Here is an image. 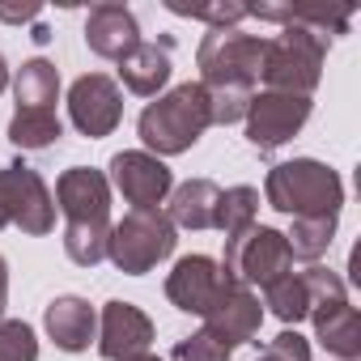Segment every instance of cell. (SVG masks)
<instances>
[{
	"label": "cell",
	"mask_w": 361,
	"mask_h": 361,
	"mask_svg": "<svg viewBox=\"0 0 361 361\" xmlns=\"http://www.w3.org/2000/svg\"><path fill=\"white\" fill-rule=\"evenodd\" d=\"M60 213L68 217L64 230V251L73 264L94 268L106 259V238H111V183L94 166H68L56 183Z\"/></svg>",
	"instance_id": "6da1fadb"
},
{
	"label": "cell",
	"mask_w": 361,
	"mask_h": 361,
	"mask_svg": "<svg viewBox=\"0 0 361 361\" xmlns=\"http://www.w3.org/2000/svg\"><path fill=\"white\" fill-rule=\"evenodd\" d=\"M209 128H213V119H209V90L200 81L174 85L157 102H149L140 111V123H136V132H140L145 149H153V157L188 153Z\"/></svg>",
	"instance_id": "7a4b0ae2"
},
{
	"label": "cell",
	"mask_w": 361,
	"mask_h": 361,
	"mask_svg": "<svg viewBox=\"0 0 361 361\" xmlns=\"http://www.w3.org/2000/svg\"><path fill=\"white\" fill-rule=\"evenodd\" d=\"M264 196L285 217H340L344 183L340 174L314 157H293L268 170Z\"/></svg>",
	"instance_id": "3957f363"
},
{
	"label": "cell",
	"mask_w": 361,
	"mask_h": 361,
	"mask_svg": "<svg viewBox=\"0 0 361 361\" xmlns=\"http://www.w3.org/2000/svg\"><path fill=\"white\" fill-rule=\"evenodd\" d=\"M323 60H327V39H319L302 26H285L276 39H264L259 77L276 94L310 98V90L323 81Z\"/></svg>",
	"instance_id": "277c9868"
},
{
	"label": "cell",
	"mask_w": 361,
	"mask_h": 361,
	"mask_svg": "<svg viewBox=\"0 0 361 361\" xmlns=\"http://www.w3.org/2000/svg\"><path fill=\"white\" fill-rule=\"evenodd\" d=\"M174 226L161 209H132L123 221L111 226L106 259L128 276H145L174 251Z\"/></svg>",
	"instance_id": "5b68a950"
},
{
	"label": "cell",
	"mask_w": 361,
	"mask_h": 361,
	"mask_svg": "<svg viewBox=\"0 0 361 361\" xmlns=\"http://www.w3.org/2000/svg\"><path fill=\"white\" fill-rule=\"evenodd\" d=\"M259 60H264V39L243 35V30H209L200 39V51H196L200 85L204 90H243V94H255Z\"/></svg>",
	"instance_id": "8992f818"
},
{
	"label": "cell",
	"mask_w": 361,
	"mask_h": 361,
	"mask_svg": "<svg viewBox=\"0 0 361 361\" xmlns=\"http://www.w3.org/2000/svg\"><path fill=\"white\" fill-rule=\"evenodd\" d=\"M293 268L289 243L281 230L272 226H251L234 238H226V259H221V276L234 285H272Z\"/></svg>",
	"instance_id": "52a82bcc"
},
{
	"label": "cell",
	"mask_w": 361,
	"mask_h": 361,
	"mask_svg": "<svg viewBox=\"0 0 361 361\" xmlns=\"http://www.w3.org/2000/svg\"><path fill=\"white\" fill-rule=\"evenodd\" d=\"M22 226L26 234H51L56 230V200L39 170L13 161L0 170V230Z\"/></svg>",
	"instance_id": "ba28073f"
},
{
	"label": "cell",
	"mask_w": 361,
	"mask_h": 361,
	"mask_svg": "<svg viewBox=\"0 0 361 361\" xmlns=\"http://www.w3.org/2000/svg\"><path fill=\"white\" fill-rule=\"evenodd\" d=\"M310 98L302 94H276V90H264L251 98L247 106V140L255 149H281L285 140H293L302 132V123L310 119Z\"/></svg>",
	"instance_id": "9c48e42d"
},
{
	"label": "cell",
	"mask_w": 361,
	"mask_h": 361,
	"mask_svg": "<svg viewBox=\"0 0 361 361\" xmlns=\"http://www.w3.org/2000/svg\"><path fill=\"white\" fill-rule=\"evenodd\" d=\"M68 115H73V123H77L81 136L102 140L123 119V94H119V85L106 73H85L68 90Z\"/></svg>",
	"instance_id": "30bf717a"
},
{
	"label": "cell",
	"mask_w": 361,
	"mask_h": 361,
	"mask_svg": "<svg viewBox=\"0 0 361 361\" xmlns=\"http://www.w3.org/2000/svg\"><path fill=\"white\" fill-rule=\"evenodd\" d=\"M106 183L119 188V196L136 209H157L170 188H174V178H170V166L145 149H123L111 157V178Z\"/></svg>",
	"instance_id": "8fae6325"
},
{
	"label": "cell",
	"mask_w": 361,
	"mask_h": 361,
	"mask_svg": "<svg viewBox=\"0 0 361 361\" xmlns=\"http://www.w3.org/2000/svg\"><path fill=\"white\" fill-rule=\"evenodd\" d=\"M259 323H264V306H259V298H255L247 285H234V281L221 285L217 302H213L209 314H204V331L217 336V340L230 344V348H238V344H255Z\"/></svg>",
	"instance_id": "7c38bea8"
},
{
	"label": "cell",
	"mask_w": 361,
	"mask_h": 361,
	"mask_svg": "<svg viewBox=\"0 0 361 361\" xmlns=\"http://www.w3.org/2000/svg\"><path fill=\"white\" fill-rule=\"evenodd\" d=\"M226 276H221V264L209 259V255H183L174 264V272L166 276V298L183 310V314H209V306L217 302Z\"/></svg>",
	"instance_id": "4fadbf2b"
},
{
	"label": "cell",
	"mask_w": 361,
	"mask_h": 361,
	"mask_svg": "<svg viewBox=\"0 0 361 361\" xmlns=\"http://www.w3.org/2000/svg\"><path fill=\"white\" fill-rule=\"evenodd\" d=\"M153 344V319L132 302H106L98 319V353L106 361H128L136 353H149Z\"/></svg>",
	"instance_id": "5bb4252c"
},
{
	"label": "cell",
	"mask_w": 361,
	"mask_h": 361,
	"mask_svg": "<svg viewBox=\"0 0 361 361\" xmlns=\"http://www.w3.org/2000/svg\"><path fill=\"white\" fill-rule=\"evenodd\" d=\"M85 43H90V51L94 56H102V60H123L136 43H140V26H136V18H132V9L128 5H115V0H102V5H94L90 9V18H85Z\"/></svg>",
	"instance_id": "9a60e30c"
},
{
	"label": "cell",
	"mask_w": 361,
	"mask_h": 361,
	"mask_svg": "<svg viewBox=\"0 0 361 361\" xmlns=\"http://www.w3.org/2000/svg\"><path fill=\"white\" fill-rule=\"evenodd\" d=\"M217 204H221V188L213 178H188V183L170 188V226L174 230H217Z\"/></svg>",
	"instance_id": "2e32d148"
},
{
	"label": "cell",
	"mask_w": 361,
	"mask_h": 361,
	"mask_svg": "<svg viewBox=\"0 0 361 361\" xmlns=\"http://www.w3.org/2000/svg\"><path fill=\"white\" fill-rule=\"evenodd\" d=\"M170 51H174V39H157V43H136L123 60H119V77L132 94L140 98H153L166 81H170Z\"/></svg>",
	"instance_id": "e0dca14e"
},
{
	"label": "cell",
	"mask_w": 361,
	"mask_h": 361,
	"mask_svg": "<svg viewBox=\"0 0 361 361\" xmlns=\"http://www.w3.org/2000/svg\"><path fill=\"white\" fill-rule=\"evenodd\" d=\"M43 323H47V336L56 340V348H64V353H85L90 340H94V331H98L94 306H90L85 298H77V293L56 298V302L47 306Z\"/></svg>",
	"instance_id": "ac0fdd59"
},
{
	"label": "cell",
	"mask_w": 361,
	"mask_h": 361,
	"mask_svg": "<svg viewBox=\"0 0 361 361\" xmlns=\"http://www.w3.org/2000/svg\"><path fill=\"white\" fill-rule=\"evenodd\" d=\"M306 319H314V340L327 353H336V361H357L361 357V319L348 302L314 306Z\"/></svg>",
	"instance_id": "d6986e66"
},
{
	"label": "cell",
	"mask_w": 361,
	"mask_h": 361,
	"mask_svg": "<svg viewBox=\"0 0 361 361\" xmlns=\"http://www.w3.org/2000/svg\"><path fill=\"white\" fill-rule=\"evenodd\" d=\"M13 94H18V106H35V111H56L51 102L60 98V73L51 60H26L18 68V81H13Z\"/></svg>",
	"instance_id": "ffe728a7"
},
{
	"label": "cell",
	"mask_w": 361,
	"mask_h": 361,
	"mask_svg": "<svg viewBox=\"0 0 361 361\" xmlns=\"http://www.w3.org/2000/svg\"><path fill=\"white\" fill-rule=\"evenodd\" d=\"M64 136V123L56 111H35V106H18L9 119V140L18 149H51Z\"/></svg>",
	"instance_id": "44dd1931"
},
{
	"label": "cell",
	"mask_w": 361,
	"mask_h": 361,
	"mask_svg": "<svg viewBox=\"0 0 361 361\" xmlns=\"http://www.w3.org/2000/svg\"><path fill=\"white\" fill-rule=\"evenodd\" d=\"M331 238H336V217H293V230L285 234L289 255L293 259H310V264L319 255H327Z\"/></svg>",
	"instance_id": "7402d4cb"
},
{
	"label": "cell",
	"mask_w": 361,
	"mask_h": 361,
	"mask_svg": "<svg viewBox=\"0 0 361 361\" xmlns=\"http://www.w3.org/2000/svg\"><path fill=\"white\" fill-rule=\"evenodd\" d=\"M264 306H268L281 323H298V319H306V314H310V293H306L302 276L285 272L281 281L264 285Z\"/></svg>",
	"instance_id": "603a6c76"
},
{
	"label": "cell",
	"mask_w": 361,
	"mask_h": 361,
	"mask_svg": "<svg viewBox=\"0 0 361 361\" xmlns=\"http://www.w3.org/2000/svg\"><path fill=\"white\" fill-rule=\"evenodd\" d=\"M255 213H259V192L230 188V192H221V204H217V230H226V238H234L255 226Z\"/></svg>",
	"instance_id": "cb8c5ba5"
},
{
	"label": "cell",
	"mask_w": 361,
	"mask_h": 361,
	"mask_svg": "<svg viewBox=\"0 0 361 361\" xmlns=\"http://www.w3.org/2000/svg\"><path fill=\"white\" fill-rule=\"evenodd\" d=\"M166 9L178 18H192V22H209L213 30H234L247 18V5L238 0H213V5H188V0H166Z\"/></svg>",
	"instance_id": "d4e9b609"
},
{
	"label": "cell",
	"mask_w": 361,
	"mask_h": 361,
	"mask_svg": "<svg viewBox=\"0 0 361 361\" xmlns=\"http://www.w3.org/2000/svg\"><path fill=\"white\" fill-rule=\"evenodd\" d=\"M0 361H39V340L30 323L0 319Z\"/></svg>",
	"instance_id": "484cf974"
},
{
	"label": "cell",
	"mask_w": 361,
	"mask_h": 361,
	"mask_svg": "<svg viewBox=\"0 0 361 361\" xmlns=\"http://www.w3.org/2000/svg\"><path fill=\"white\" fill-rule=\"evenodd\" d=\"M230 357H234V348L221 344L217 336H209L204 327L196 336H188V340L174 344V361H230Z\"/></svg>",
	"instance_id": "4316f807"
},
{
	"label": "cell",
	"mask_w": 361,
	"mask_h": 361,
	"mask_svg": "<svg viewBox=\"0 0 361 361\" xmlns=\"http://www.w3.org/2000/svg\"><path fill=\"white\" fill-rule=\"evenodd\" d=\"M255 94H243V90H209V119L230 128L238 119H247V106H251Z\"/></svg>",
	"instance_id": "83f0119b"
},
{
	"label": "cell",
	"mask_w": 361,
	"mask_h": 361,
	"mask_svg": "<svg viewBox=\"0 0 361 361\" xmlns=\"http://www.w3.org/2000/svg\"><path fill=\"white\" fill-rule=\"evenodd\" d=\"M255 361H310V340L298 336V331H281L259 348Z\"/></svg>",
	"instance_id": "f1b7e54d"
},
{
	"label": "cell",
	"mask_w": 361,
	"mask_h": 361,
	"mask_svg": "<svg viewBox=\"0 0 361 361\" xmlns=\"http://www.w3.org/2000/svg\"><path fill=\"white\" fill-rule=\"evenodd\" d=\"M30 18H39V5H22V9L0 5V22H30Z\"/></svg>",
	"instance_id": "f546056e"
},
{
	"label": "cell",
	"mask_w": 361,
	"mask_h": 361,
	"mask_svg": "<svg viewBox=\"0 0 361 361\" xmlns=\"http://www.w3.org/2000/svg\"><path fill=\"white\" fill-rule=\"evenodd\" d=\"M5 306H9V264L0 255V319H5Z\"/></svg>",
	"instance_id": "4dcf8cb0"
},
{
	"label": "cell",
	"mask_w": 361,
	"mask_h": 361,
	"mask_svg": "<svg viewBox=\"0 0 361 361\" xmlns=\"http://www.w3.org/2000/svg\"><path fill=\"white\" fill-rule=\"evenodd\" d=\"M9 85V64H5V56H0V90Z\"/></svg>",
	"instance_id": "1f68e13d"
},
{
	"label": "cell",
	"mask_w": 361,
	"mask_h": 361,
	"mask_svg": "<svg viewBox=\"0 0 361 361\" xmlns=\"http://www.w3.org/2000/svg\"><path fill=\"white\" fill-rule=\"evenodd\" d=\"M128 361H161V357H153V353H136V357H128Z\"/></svg>",
	"instance_id": "d6a6232c"
}]
</instances>
